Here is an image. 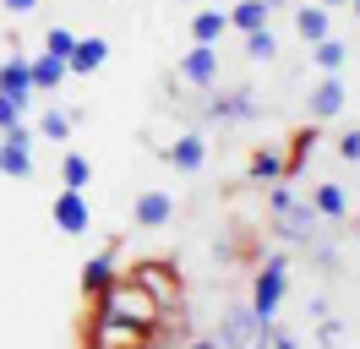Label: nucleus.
<instances>
[{"label":"nucleus","mask_w":360,"mask_h":349,"mask_svg":"<svg viewBox=\"0 0 360 349\" xmlns=\"http://www.w3.org/2000/svg\"><path fill=\"white\" fill-rule=\"evenodd\" d=\"M49 218H55L60 235H82V229L93 224V208H88V196H82V191H60V196H55V208H49Z\"/></svg>","instance_id":"obj_5"},{"label":"nucleus","mask_w":360,"mask_h":349,"mask_svg":"<svg viewBox=\"0 0 360 349\" xmlns=\"http://www.w3.org/2000/svg\"><path fill=\"white\" fill-rule=\"evenodd\" d=\"M338 153H344L349 164H360V131H344V137H338Z\"/></svg>","instance_id":"obj_27"},{"label":"nucleus","mask_w":360,"mask_h":349,"mask_svg":"<svg viewBox=\"0 0 360 349\" xmlns=\"http://www.w3.org/2000/svg\"><path fill=\"white\" fill-rule=\"evenodd\" d=\"M0 6H6V11H17V17H22V11H33V6H39V0H0Z\"/></svg>","instance_id":"obj_30"},{"label":"nucleus","mask_w":360,"mask_h":349,"mask_svg":"<svg viewBox=\"0 0 360 349\" xmlns=\"http://www.w3.org/2000/svg\"><path fill=\"white\" fill-rule=\"evenodd\" d=\"M169 164H175V170H202L207 164V137L202 131H186V137H175V142H169Z\"/></svg>","instance_id":"obj_10"},{"label":"nucleus","mask_w":360,"mask_h":349,"mask_svg":"<svg viewBox=\"0 0 360 349\" xmlns=\"http://www.w3.org/2000/svg\"><path fill=\"white\" fill-rule=\"evenodd\" d=\"M295 33H300L306 44L328 39V33H333V22H328V6H300V11H295Z\"/></svg>","instance_id":"obj_14"},{"label":"nucleus","mask_w":360,"mask_h":349,"mask_svg":"<svg viewBox=\"0 0 360 349\" xmlns=\"http://www.w3.org/2000/svg\"><path fill=\"white\" fill-rule=\"evenodd\" d=\"M110 349H142V344H110Z\"/></svg>","instance_id":"obj_32"},{"label":"nucleus","mask_w":360,"mask_h":349,"mask_svg":"<svg viewBox=\"0 0 360 349\" xmlns=\"http://www.w3.org/2000/svg\"><path fill=\"white\" fill-rule=\"evenodd\" d=\"M0 142H17V148H33V131H27L22 120H17L11 131H0Z\"/></svg>","instance_id":"obj_28"},{"label":"nucleus","mask_w":360,"mask_h":349,"mask_svg":"<svg viewBox=\"0 0 360 349\" xmlns=\"http://www.w3.org/2000/svg\"><path fill=\"white\" fill-rule=\"evenodd\" d=\"M316 218H322V213H316L311 202H290L273 229H278V240H306V246H311V240H316Z\"/></svg>","instance_id":"obj_6"},{"label":"nucleus","mask_w":360,"mask_h":349,"mask_svg":"<svg viewBox=\"0 0 360 349\" xmlns=\"http://www.w3.org/2000/svg\"><path fill=\"white\" fill-rule=\"evenodd\" d=\"M110 284H115V251H98L82 262V295H104Z\"/></svg>","instance_id":"obj_12"},{"label":"nucleus","mask_w":360,"mask_h":349,"mask_svg":"<svg viewBox=\"0 0 360 349\" xmlns=\"http://www.w3.org/2000/svg\"><path fill=\"white\" fill-rule=\"evenodd\" d=\"M153 322H158V305H153V295L142 289V284H120L115 279L104 295H98V333H131L136 344L153 333Z\"/></svg>","instance_id":"obj_1"},{"label":"nucleus","mask_w":360,"mask_h":349,"mask_svg":"<svg viewBox=\"0 0 360 349\" xmlns=\"http://www.w3.org/2000/svg\"><path fill=\"white\" fill-rule=\"evenodd\" d=\"M311 208H316L322 218H344V213H349V196H344V186H333V180H328V186H316Z\"/></svg>","instance_id":"obj_19"},{"label":"nucleus","mask_w":360,"mask_h":349,"mask_svg":"<svg viewBox=\"0 0 360 349\" xmlns=\"http://www.w3.org/2000/svg\"><path fill=\"white\" fill-rule=\"evenodd\" d=\"M338 109H344V77L322 71V82L311 87V120H333Z\"/></svg>","instance_id":"obj_9"},{"label":"nucleus","mask_w":360,"mask_h":349,"mask_svg":"<svg viewBox=\"0 0 360 349\" xmlns=\"http://www.w3.org/2000/svg\"><path fill=\"white\" fill-rule=\"evenodd\" d=\"M39 137H49V142H71V115H66V109H44Z\"/></svg>","instance_id":"obj_24"},{"label":"nucleus","mask_w":360,"mask_h":349,"mask_svg":"<svg viewBox=\"0 0 360 349\" xmlns=\"http://www.w3.org/2000/svg\"><path fill=\"white\" fill-rule=\"evenodd\" d=\"M246 174H251V180H262V186H268V180H284V158H278L273 148H257Z\"/></svg>","instance_id":"obj_21"},{"label":"nucleus","mask_w":360,"mask_h":349,"mask_svg":"<svg viewBox=\"0 0 360 349\" xmlns=\"http://www.w3.org/2000/svg\"><path fill=\"white\" fill-rule=\"evenodd\" d=\"M284 289H290V257H268L262 273H257V284H251V311H257V322H273V317H278Z\"/></svg>","instance_id":"obj_2"},{"label":"nucleus","mask_w":360,"mask_h":349,"mask_svg":"<svg viewBox=\"0 0 360 349\" xmlns=\"http://www.w3.org/2000/svg\"><path fill=\"white\" fill-rule=\"evenodd\" d=\"M17 120H22V104L0 93V131H11V126H17Z\"/></svg>","instance_id":"obj_26"},{"label":"nucleus","mask_w":360,"mask_h":349,"mask_svg":"<svg viewBox=\"0 0 360 349\" xmlns=\"http://www.w3.org/2000/svg\"><path fill=\"white\" fill-rule=\"evenodd\" d=\"M27 77H33V93H55V87L66 82L71 71H66V61H55V55H39V61H27Z\"/></svg>","instance_id":"obj_13"},{"label":"nucleus","mask_w":360,"mask_h":349,"mask_svg":"<svg viewBox=\"0 0 360 349\" xmlns=\"http://www.w3.org/2000/svg\"><path fill=\"white\" fill-rule=\"evenodd\" d=\"M257 333H262L257 311H251V305H235V311H224V322H219V338H213V344H219V349H257Z\"/></svg>","instance_id":"obj_3"},{"label":"nucleus","mask_w":360,"mask_h":349,"mask_svg":"<svg viewBox=\"0 0 360 349\" xmlns=\"http://www.w3.org/2000/svg\"><path fill=\"white\" fill-rule=\"evenodd\" d=\"M273 6H290V0H273Z\"/></svg>","instance_id":"obj_34"},{"label":"nucleus","mask_w":360,"mask_h":349,"mask_svg":"<svg viewBox=\"0 0 360 349\" xmlns=\"http://www.w3.org/2000/svg\"><path fill=\"white\" fill-rule=\"evenodd\" d=\"M355 17H360V0H355Z\"/></svg>","instance_id":"obj_35"},{"label":"nucleus","mask_w":360,"mask_h":349,"mask_svg":"<svg viewBox=\"0 0 360 349\" xmlns=\"http://www.w3.org/2000/svg\"><path fill=\"white\" fill-rule=\"evenodd\" d=\"M71 49H77V33H71V27H49V39H44V55H55V61H66Z\"/></svg>","instance_id":"obj_25"},{"label":"nucleus","mask_w":360,"mask_h":349,"mask_svg":"<svg viewBox=\"0 0 360 349\" xmlns=\"http://www.w3.org/2000/svg\"><path fill=\"white\" fill-rule=\"evenodd\" d=\"M290 202H295V196L284 191V186H273V191H268V208H273V213H284V208H290Z\"/></svg>","instance_id":"obj_29"},{"label":"nucleus","mask_w":360,"mask_h":349,"mask_svg":"<svg viewBox=\"0 0 360 349\" xmlns=\"http://www.w3.org/2000/svg\"><path fill=\"white\" fill-rule=\"evenodd\" d=\"M169 218H175V196H169V191H142V196H136V208H131L136 229H164Z\"/></svg>","instance_id":"obj_7"},{"label":"nucleus","mask_w":360,"mask_h":349,"mask_svg":"<svg viewBox=\"0 0 360 349\" xmlns=\"http://www.w3.org/2000/svg\"><path fill=\"white\" fill-rule=\"evenodd\" d=\"M328 6H349V0H328Z\"/></svg>","instance_id":"obj_33"},{"label":"nucleus","mask_w":360,"mask_h":349,"mask_svg":"<svg viewBox=\"0 0 360 349\" xmlns=\"http://www.w3.org/2000/svg\"><path fill=\"white\" fill-rule=\"evenodd\" d=\"M191 349H219V344H213V338H197V344H191Z\"/></svg>","instance_id":"obj_31"},{"label":"nucleus","mask_w":360,"mask_h":349,"mask_svg":"<svg viewBox=\"0 0 360 349\" xmlns=\"http://www.w3.org/2000/svg\"><path fill=\"white\" fill-rule=\"evenodd\" d=\"M246 55H251V61H273V55H278L273 27H251V33H246Z\"/></svg>","instance_id":"obj_23"},{"label":"nucleus","mask_w":360,"mask_h":349,"mask_svg":"<svg viewBox=\"0 0 360 349\" xmlns=\"http://www.w3.org/2000/svg\"><path fill=\"white\" fill-rule=\"evenodd\" d=\"M104 61H110V44H104V39H77V49L66 55V71H77V77H93Z\"/></svg>","instance_id":"obj_11"},{"label":"nucleus","mask_w":360,"mask_h":349,"mask_svg":"<svg viewBox=\"0 0 360 349\" xmlns=\"http://www.w3.org/2000/svg\"><path fill=\"white\" fill-rule=\"evenodd\" d=\"M224 27H229L224 11H197V17H191V39H197V44H219V39H224Z\"/></svg>","instance_id":"obj_20"},{"label":"nucleus","mask_w":360,"mask_h":349,"mask_svg":"<svg viewBox=\"0 0 360 349\" xmlns=\"http://www.w3.org/2000/svg\"><path fill=\"white\" fill-rule=\"evenodd\" d=\"M60 180H66V191H82L93 180V164L82 158V153H66V164H60Z\"/></svg>","instance_id":"obj_22"},{"label":"nucleus","mask_w":360,"mask_h":349,"mask_svg":"<svg viewBox=\"0 0 360 349\" xmlns=\"http://www.w3.org/2000/svg\"><path fill=\"white\" fill-rule=\"evenodd\" d=\"M0 174H6V180H27V174H33V148L0 142Z\"/></svg>","instance_id":"obj_17"},{"label":"nucleus","mask_w":360,"mask_h":349,"mask_svg":"<svg viewBox=\"0 0 360 349\" xmlns=\"http://www.w3.org/2000/svg\"><path fill=\"white\" fill-rule=\"evenodd\" d=\"M311 61L322 65V71H344V61H349V44L328 33V39H316V44H311Z\"/></svg>","instance_id":"obj_18"},{"label":"nucleus","mask_w":360,"mask_h":349,"mask_svg":"<svg viewBox=\"0 0 360 349\" xmlns=\"http://www.w3.org/2000/svg\"><path fill=\"white\" fill-rule=\"evenodd\" d=\"M268 0H235L224 17H229V27H240V33H251V27H268Z\"/></svg>","instance_id":"obj_15"},{"label":"nucleus","mask_w":360,"mask_h":349,"mask_svg":"<svg viewBox=\"0 0 360 349\" xmlns=\"http://www.w3.org/2000/svg\"><path fill=\"white\" fill-rule=\"evenodd\" d=\"M0 93L17 99V104H33V77H27V55H6L0 61Z\"/></svg>","instance_id":"obj_8"},{"label":"nucleus","mask_w":360,"mask_h":349,"mask_svg":"<svg viewBox=\"0 0 360 349\" xmlns=\"http://www.w3.org/2000/svg\"><path fill=\"white\" fill-rule=\"evenodd\" d=\"M284 349H300V344H284Z\"/></svg>","instance_id":"obj_36"},{"label":"nucleus","mask_w":360,"mask_h":349,"mask_svg":"<svg viewBox=\"0 0 360 349\" xmlns=\"http://www.w3.org/2000/svg\"><path fill=\"white\" fill-rule=\"evenodd\" d=\"M180 82L213 87L219 82V49H213V44H191V49L180 55Z\"/></svg>","instance_id":"obj_4"},{"label":"nucleus","mask_w":360,"mask_h":349,"mask_svg":"<svg viewBox=\"0 0 360 349\" xmlns=\"http://www.w3.org/2000/svg\"><path fill=\"white\" fill-rule=\"evenodd\" d=\"M213 115H219V120H251V115H257L251 87H235V93H224V99H213Z\"/></svg>","instance_id":"obj_16"}]
</instances>
